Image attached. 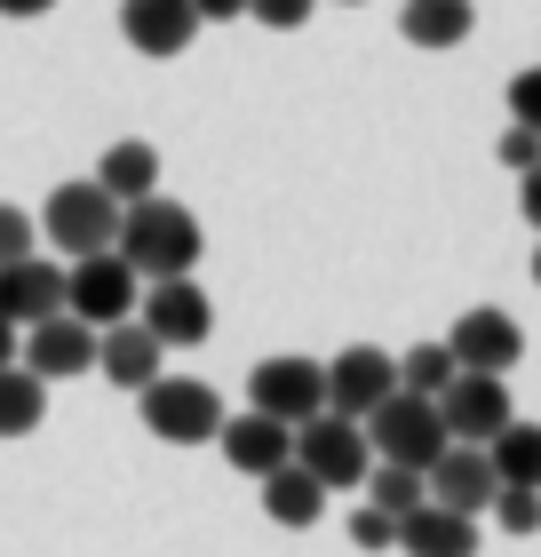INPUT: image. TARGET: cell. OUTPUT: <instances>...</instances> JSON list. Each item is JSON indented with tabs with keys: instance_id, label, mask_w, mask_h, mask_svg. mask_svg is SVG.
Here are the masks:
<instances>
[{
	"instance_id": "6da1fadb",
	"label": "cell",
	"mask_w": 541,
	"mask_h": 557,
	"mask_svg": "<svg viewBox=\"0 0 541 557\" xmlns=\"http://www.w3.org/2000/svg\"><path fill=\"white\" fill-rule=\"evenodd\" d=\"M199 247H208V239H199V215L151 191V199H136V208L120 215V247H112V256L136 271L144 287H160V278H192Z\"/></svg>"
},
{
	"instance_id": "7a4b0ae2",
	"label": "cell",
	"mask_w": 541,
	"mask_h": 557,
	"mask_svg": "<svg viewBox=\"0 0 541 557\" xmlns=\"http://www.w3.org/2000/svg\"><path fill=\"white\" fill-rule=\"evenodd\" d=\"M120 215L127 208L96 184V175H88V184H57L48 208H40V239L64 247L72 263H81V256H112V247H120Z\"/></svg>"
},
{
	"instance_id": "3957f363",
	"label": "cell",
	"mask_w": 541,
	"mask_h": 557,
	"mask_svg": "<svg viewBox=\"0 0 541 557\" xmlns=\"http://www.w3.org/2000/svg\"><path fill=\"white\" fill-rule=\"evenodd\" d=\"M367 446H374V462H398V470H438L446 462V414H438V398H382V407L367 414Z\"/></svg>"
},
{
	"instance_id": "277c9868",
	"label": "cell",
	"mask_w": 541,
	"mask_h": 557,
	"mask_svg": "<svg viewBox=\"0 0 541 557\" xmlns=\"http://www.w3.org/2000/svg\"><path fill=\"white\" fill-rule=\"evenodd\" d=\"M64 311L81 319V326H127L144 311V278L127 271L120 256H81V263H64Z\"/></svg>"
},
{
	"instance_id": "5b68a950",
	"label": "cell",
	"mask_w": 541,
	"mask_h": 557,
	"mask_svg": "<svg viewBox=\"0 0 541 557\" xmlns=\"http://www.w3.org/2000/svg\"><path fill=\"white\" fill-rule=\"evenodd\" d=\"M295 462L311 470L327 494H343V486H367V470H374L367 422H351V414H311V422L295 430Z\"/></svg>"
},
{
	"instance_id": "8992f818",
	"label": "cell",
	"mask_w": 541,
	"mask_h": 557,
	"mask_svg": "<svg viewBox=\"0 0 541 557\" xmlns=\"http://www.w3.org/2000/svg\"><path fill=\"white\" fill-rule=\"evenodd\" d=\"M144 422H151V438H168V446H208L223 438V398L208 383H192V374H160V383L144 391Z\"/></svg>"
},
{
	"instance_id": "52a82bcc",
	"label": "cell",
	"mask_w": 541,
	"mask_h": 557,
	"mask_svg": "<svg viewBox=\"0 0 541 557\" xmlns=\"http://www.w3.org/2000/svg\"><path fill=\"white\" fill-rule=\"evenodd\" d=\"M247 398H255V414L303 430L311 414H327V367L319 359H263L247 374Z\"/></svg>"
},
{
	"instance_id": "ba28073f",
	"label": "cell",
	"mask_w": 541,
	"mask_h": 557,
	"mask_svg": "<svg viewBox=\"0 0 541 557\" xmlns=\"http://www.w3.org/2000/svg\"><path fill=\"white\" fill-rule=\"evenodd\" d=\"M382 398H398V359H391V350H374V343L334 350V367H327V414L367 422Z\"/></svg>"
},
{
	"instance_id": "9c48e42d",
	"label": "cell",
	"mask_w": 541,
	"mask_h": 557,
	"mask_svg": "<svg viewBox=\"0 0 541 557\" xmlns=\"http://www.w3.org/2000/svg\"><path fill=\"white\" fill-rule=\"evenodd\" d=\"M438 414H446V438L454 446H494L509 422V383L502 374H454V391L438 398Z\"/></svg>"
},
{
	"instance_id": "30bf717a",
	"label": "cell",
	"mask_w": 541,
	"mask_h": 557,
	"mask_svg": "<svg viewBox=\"0 0 541 557\" xmlns=\"http://www.w3.org/2000/svg\"><path fill=\"white\" fill-rule=\"evenodd\" d=\"M446 350H454V367H462V374H509V367L526 359V326L485 302V311H462V319H454Z\"/></svg>"
},
{
	"instance_id": "8fae6325",
	"label": "cell",
	"mask_w": 541,
	"mask_h": 557,
	"mask_svg": "<svg viewBox=\"0 0 541 557\" xmlns=\"http://www.w3.org/2000/svg\"><path fill=\"white\" fill-rule=\"evenodd\" d=\"M144 326H151L168 350H192V343H208L216 302H208L199 278H160V287H144Z\"/></svg>"
},
{
	"instance_id": "7c38bea8",
	"label": "cell",
	"mask_w": 541,
	"mask_h": 557,
	"mask_svg": "<svg viewBox=\"0 0 541 557\" xmlns=\"http://www.w3.org/2000/svg\"><path fill=\"white\" fill-rule=\"evenodd\" d=\"M0 319L9 326H48V319H64V263H48V256H24L0 271Z\"/></svg>"
},
{
	"instance_id": "4fadbf2b",
	"label": "cell",
	"mask_w": 541,
	"mask_h": 557,
	"mask_svg": "<svg viewBox=\"0 0 541 557\" xmlns=\"http://www.w3.org/2000/svg\"><path fill=\"white\" fill-rule=\"evenodd\" d=\"M216 446H223V462L239 470V478H255V486H263L271 470H287V462H295V430H287V422H271V414H255V407H247V414H231Z\"/></svg>"
},
{
	"instance_id": "5bb4252c",
	"label": "cell",
	"mask_w": 541,
	"mask_h": 557,
	"mask_svg": "<svg viewBox=\"0 0 541 557\" xmlns=\"http://www.w3.org/2000/svg\"><path fill=\"white\" fill-rule=\"evenodd\" d=\"M494 494H502V478H494V454H485V446H446V462L430 470V502L454 510V518L494 510Z\"/></svg>"
},
{
	"instance_id": "9a60e30c",
	"label": "cell",
	"mask_w": 541,
	"mask_h": 557,
	"mask_svg": "<svg viewBox=\"0 0 541 557\" xmlns=\"http://www.w3.org/2000/svg\"><path fill=\"white\" fill-rule=\"evenodd\" d=\"M96 350H104V335L64 311V319H48V326L24 335V367H33L40 383H64V374H96Z\"/></svg>"
},
{
	"instance_id": "2e32d148",
	"label": "cell",
	"mask_w": 541,
	"mask_h": 557,
	"mask_svg": "<svg viewBox=\"0 0 541 557\" xmlns=\"http://www.w3.org/2000/svg\"><path fill=\"white\" fill-rule=\"evenodd\" d=\"M120 33L136 57H184L199 33V9L192 0H120Z\"/></svg>"
},
{
	"instance_id": "e0dca14e",
	"label": "cell",
	"mask_w": 541,
	"mask_h": 557,
	"mask_svg": "<svg viewBox=\"0 0 541 557\" xmlns=\"http://www.w3.org/2000/svg\"><path fill=\"white\" fill-rule=\"evenodd\" d=\"M160 359H168V343L151 335L144 319H127V326H104V350H96V374L144 398L151 383H160Z\"/></svg>"
},
{
	"instance_id": "ac0fdd59",
	"label": "cell",
	"mask_w": 541,
	"mask_h": 557,
	"mask_svg": "<svg viewBox=\"0 0 541 557\" xmlns=\"http://www.w3.org/2000/svg\"><path fill=\"white\" fill-rule=\"evenodd\" d=\"M398 549L406 557H478V518H454V510H438V502H422V510L398 525Z\"/></svg>"
},
{
	"instance_id": "d6986e66",
	"label": "cell",
	"mask_w": 541,
	"mask_h": 557,
	"mask_svg": "<svg viewBox=\"0 0 541 557\" xmlns=\"http://www.w3.org/2000/svg\"><path fill=\"white\" fill-rule=\"evenodd\" d=\"M263 518L271 525H287V534H303V525H319L327 518V486L303 462H287V470H271L263 478Z\"/></svg>"
},
{
	"instance_id": "ffe728a7",
	"label": "cell",
	"mask_w": 541,
	"mask_h": 557,
	"mask_svg": "<svg viewBox=\"0 0 541 557\" xmlns=\"http://www.w3.org/2000/svg\"><path fill=\"white\" fill-rule=\"evenodd\" d=\"M398 33L415 40V48H462V40L478 33V9H470V0H406Z\"/></svg>"
},
{
	"instance_id": "44dd1931",
	"label": "cell",
	"mask_w": 541,
	"mask_h": 557,
	"mask_svg": "<svg viewBox=\"0 0 541 557\" xmlns=\"http://www.w3.org/2000/svg\"><path fill=\"white\" fill-rule=\"evenodd\" d=\"M96 184H104L120 208H136V199H151V184H160V151H151L144 136H127V144H112L104 160H96Z\"/></svg>"
},
{
	"instance_id": "7402d4cb",
	"label": "cell",
	"mask_w": 541,
	"mask_h": 557,
	"mask_svg": "<svg viewBox=\"0 0 541 557\" xmlns=\"http://www.w3.org/2000/svg\"><path fill=\"white\" fill-rule=\"evenodd\" d=\"M485 454H494V478H502V486L541 494V422H509Z\"/></svg>"
},
{
	"instance_id": "603a6c76",
	"label": "cell",
	"mask_w": 541,
	"mask_h": 557,
	"mask_svg": "<svg viewBox=\"0 0 541 557\" xmlns=\"http://www.w3.org/2000/svg\"><path fill=\"white\" fill-rule=\"evenodd\" d=\"M40 414H48V383L33 367H9L0 374V438H33Z\"/></svg>"
},
{
	"instance_id": "cb8c5ba5",
	"label": "cell",
	"mask_w": 541,
	"mask_h": 557,
	"mask_svg": "<svg viewBox=\"0 0 541 557\" xmlns=\"http://www.w3.org/2000/svg\"><path fill=\"white\" fill-rule=\"evenodd\" d=\"M454 374H462V367H454L446 343H415V350L398 359V391H406V398H446Z\"/></svg>"
},
{
	"instance_id": "d4e9b609",
	"label": "cell",
	"mask_w": 541,
	"mask_h": 557,
	"mask_svg": "<svg viewBox=\"0 0 541 557\" xmlns=\"http://www.w3.org/2000/svg\"><path fill=\"white\" fill-rule=\"evenodd\" d=\"M367 502L406 525V518L430 502V478H422V470H398V462H374V470H367Z\"/></svg>"
},
{
	"instance_id": "484cf974",
	"label": "cell",
	"mask_w": 541,
	"mask_h": 557,
	"mask_svg": "<svg viewBox=\"0 0 541 557\" xmlns=\"http://www.w3.org/2000/svg\"><path fill=\"white\" fill-rule=\"evenodd\" d=\"M24 256H40V215H24L16 199H0V271L24 263Z\"/></svg>"
},
{
	"instance_id": "4316f807",
	"label": "cell",
	"mask_w": 541,
	"mask_h": 557,
	"mask_svg": "<svg viewBox=\"0 0 541 557\" xmlns=\"http://www.w3.org/2000/svg\"><path fill=\"white\" fill-rule=\"evenodd\" d=\"M494 518H502V534H541V494H518V486H502L494 494Z\"/></svg>"
},
{
	"instance_id": "83f0119b",
	"label": "cell",
	"mask_w": 541,
	"mask_h": 557,
	"mask_svg": "<svg viewBox=\"0 0 541 557\" xmlns=\"http://www.w3.org/2000/svg\"><path fill=\"white\" fill-rule=\"evenodd\" d=\"M494 160H502L509 175H533V168H541V136L509 120V128H502V144H494Z\"/></svg>"
},
{
	"instance_id": "f1b7e54d",
	"label": "cell",
	"mask_w": 541,
	"mask_h": 557,
	"mask_svg": "<svg viewBox=\"0 0 541 557\" xmlns=\"http://www.w3.org/2000/svg\"><path fill=\"white\" fill-rule=\"evenodd\" d=\"M311 9H319V0H247V16L271 24V33H303V24H311Z\"/></svg>"
},
{
	"instance_id": "f546056e",
	"label": "cell",
	"mask_w": 541,
	"mask_h": 557,
	"mask_svg": "<svg viewBox=\"0 0 541 557\" xmlns=\"http://www.w3.org/2000/svg\"><path fill=\"white\" fill-rule=\"evenodd\" d=\"M509 120H518V128H533V136H541V64H526L518 81H509Z\"/></svg>"
},
{
	"instance_id": "4dcf8cb0",
	"label": "cell",
	"mask_w": 541,
	"mask_h": 557,
	"mask_svg": "<svg viewBox=\"0 0 541 557\" xmlns=\"http://www.w3.org/2000/svg\"><path fill=\"white\" fill-rule=\"evenodd\" d=\"M351 542H358V549H398V518H391V510H374V502H367V510L351 518Z\"/></svg>"
},
{
	"instance_id": "1f68e13d",
	"label": "cell",
	"mask_w": 541,
	"mask_h": 557,
	"mask_svg": "<svg viewBox=\"0 0 541 557\" xmlns=\"http://www.w3.org/2000/svg\"><path fill=\"white\" fill-rule=\"evenodd\" d=\"M518 215L541 232V168H533V175H518Z\"/></svg>"
},
{
	"instance_id": "d6a6232c",
	"label": "cell",
	"mask_w": 541,
	"mask_h": 557,
	"mask_svg": "<svg viewBox=\"0 0 541 557\" xmlns=\"http://www.w3.org/2000/svg\"><path fill=\"white\" fill-rule=\"evenodd\" d=\"M199 24H231V16H247V0H192Z\"/></svg>"
},
{
	"instance_id": "836d02e7",
	"label": "cell",
	"mask_w": 541,
	"mask_h": 557,
	"mask_svg": "<svg viewBox=\"0 0 541 557\" xmlns=\"http://www.w3.org/2000/svg\"><path fill=\"white\" fill-rule=\"evenodd\" d=\"M57 0H0V16H48Z\"/></svg>"
},
{
	"instance_id": "e575fe53",
	"label": "cell",
	"mask_w": 541,
	"mask_h": 557,
	"mask_svg": "<svg viewBox=\"0 0 541 557\" xmlns=\"http://www.w3.org/2000/svg\"><path fill=\"white\" fill-rule=\"evenodd\" d=\"M9 367H16V326L0 319V374H9Z\"/></svg>"
},
{
	"instance_id": "d590c367",
	"label": "cell",
	"mask_w": 541,
	"mask_h": 557,
	"mask_svg": "<svg viewBox=\"0 0 541 557\" xmlns=\"http://www.w3.org/2000/svg\"><path fill=\"white\" fill-rule=\"evenodd\" d=\"M533 278H541V247H533Z\"/></svg>"
}]
</instances>
